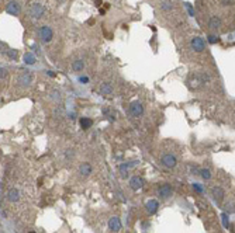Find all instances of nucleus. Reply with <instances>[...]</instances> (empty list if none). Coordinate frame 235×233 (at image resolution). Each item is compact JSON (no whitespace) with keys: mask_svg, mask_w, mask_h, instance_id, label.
Wrapping results in <instances>:
<instances>
[{"mask_svg":"<svg viewBox=\"0 0 235 233\" xmlns=\"http://www.w3.org/2000/svg\"><path fill=\"white\" fill-rule=\"evenodd\" d=\"M38 34H40V38L42 42H49V41L52 40V37H54V33H52L51 27L48 26H42L40 28V31H38Z\"/></svg>","mask_w":235,"mask_h":233,"instance_id":"nucleus-1","label":"nucleus"},{"mask_svg":"<svg viewBox=\"0 0 235 233\" xmlns=\"http://www.w3.org/2000/svg\"><path fill=\"white\" fill-rule=\"evenodd\" d=\"M161 163L163 164V166H166V167L172 169L177 164V160H176V157L173 156V155H170V153H165V155H162V157H161Z\"/></svg>","mask_w":235,"mask_h":233,"instance_id":"nucleus-2","label":"nucleus"},{"mask_svg":"<svg viewBox=\"0 0 235 233\" xmlns=\"http://www.w3.org/2000/svg\"><path fill=\"white\" fill-rule=\"evenodd\" d=\"M128 113L131 114L132 117H141L144 113V107L140 101H134L130 104V108H128Z\"/></svg>","mask_w":235,"mask_h":233,"instance_id":"nucleus-3","label":"nucleus"},{"mask_svg":"<svg viewBox=\"0 0 235 233\" xmlns=\"http://www.w3.org/2000/svg\"><path fill=\"white\" fill-rule=\"evenodd\" d=\"M30 16H31V18H34V20L41 18L44 16V7L38 3H34L33 6H31V9H30Z\"/></svg>","mask_w":235,"mask_h":233,"instance_id":"nucleus-4","label":"nucleus"},{"mask_svg":"<svg viewBox=\"0 0 235 233\" xmlns=\"http://www.w3.org/2000/svg\"><path fill=\"white\" fill-rule=\"evenodd\" d=\"M19 83H20V86H23V87H28L30 84L33 83V75H31L28 70L23 72L19 76Z\"/></svg>","mask_w":235,"mask_h":233,"instance_id":"nucleus-5","label":"nucleus"},{"mask_svg":"<svg viewBox=\"0 0 235 233\" xmlns=\"http://www.w3.org/2000/svg\"><path fill=\"white\" fill-rule=\"evenodd\" d=\"M158 194L161 195L162 200H168V198L172 197V187L169 184H163L158 188Z\"/></svg>","mask_w":235,"mask_h":233,"instance_id":"nucleus-6","label":"nucleus"},{"mask_svg":"<svg viewBox=\"0 0 235 233\" xmlns=\"http://www.w3.org/2000/svg\"><path fill=\"white\" fill-rule=\"evenodd\" d=\"M191 48H193L196 52H203L204 51L206 44H204L203 38H200V37H194V38L191 40Z\"/></svg>","mask_w":235,"mask_h":233,"instance_id":"nucleus-7","label":"nucleus"},{"mask_svg":"<svg viewBox=\"0 0 235 233\" xmlns=\"http://www.w3.org/2000/svg\"><path fill=\"white\" fill-rule=\"evenodd\" d=\"M144 186V180L141 179L140 176H134V177H131L130 179V187H131L132 190H141Z\"/></svg>","mask_w":235,"mask_h":233,"instance_id":"nucleus-8","label":"nucleus"},{"mask_svg":"<svg viewBox=\"0 0 235 233\" xmlns=\"http://www.w3.org/2000/svg\"><path fill=\"white\" fill-rule=\"evenodd\" d=\"M109 228H110L111 232H118V230L121 229V221H120V218H117V216L110 218V221H109Z\"/></svg>","mask_w":235,"mask_h":233,"instance_id":"nucleus-9","label":"nucleus"},{"mask_svg":"<svg viewBox=\"0 0 235 233\" xmlns=\"http://www.w3.org/2000/svg\"><path fill=\"white\" fill-rule=\"evenodd\" d=\"M6 11L11 16H17L20 13V6L17 2H10V3L6 6Z\"/></svg>","mask_w":235,"mask_h":233,"instance_id":"nucleus-10","label":"nucleus"},{"mask_svg":"<svg viewBox=\"0 0 235 233\" xmlns=\"http://www.w3.org/2000/svg\"><path fill=\"white\" fill-rule=\"evenodd\" d=\"M158 207H159L158 200H149V201H147V204H145V209H147L149 214H155V212L158 211Z\"/></svg>","mask_w":235,"mask_h":233,"instance_id":"nucleus-11","label":"nucleus"},{"mask_svg":"<svg viewBox=\"0 0 235 233\" xmlns=\"http://www.w3.org/2000/svg\"><path fill=\"white\" fill-rule=\"evenodd\" d=\"M211 194H213L214 200H215L217 202L223 201V198H224V190L221 188V187H214V188L211 190Z\"/></svg>","mask_w":235,"mask_h":233,"instance_id":"nucleus-12","label":"nucleus"},{"mask_svg":"<svg viewBox=\"0 0 235 233\" xmlns=\"http://www.w3.org/2000/svg\"><path fill=\"white\" fill-rule=\"evenodd\" d=\"M79 171H80V174H82V176L87 177V176L92 174L93 169H92V166H90L89 163H82L80 166H79Z\"/></svg>","mask_w":235,"mask_h":233,"instance_id":"nucleus-13","label":"nucleus"},{"mask_svg":"<svg viewBox=\"0 0 235 233\" xmlns=\"http://www.w3.org/2000/svg\"><path fill=\"white\" fill-rule=\"evenodd\" d=\"M19 198H20V191L17 188H11L7 193V200L10 201V202H17Z\"/></svg>","mask_w":235,"mask_h":233,"instance_id":"nucleus-14","label":"nucleus"},{"mask_svg":"<svg viewBox=\"0 0 235 233\" xmlns=\"http://www.w3.org/2000/svg\"><path fill=\"white\" fill-rule=\"evenodd\" d=\"M100 93L101 94H106V96H109V94H111L113 93V86H111L110 83H103L101 86H100Z\"/></svg>","mask_w":235,"mask_h":233,"instance_id":"nucleus-15","label":"nucleus"},{"mask_svg":"<svg viewBox=\"0 0 235 233\" xmlns=\"http://www.w3.org/2000/svg\"><path fill=\"white\" fill-rule=\"evenodd\" d=\"M83 68H85V63H83L82 59H77V61H75V62L72 63V69H73L75 72H82Z\"/></svg>","mask_w":235,"mask_h":233,"instance_id":"nucleus-16","label":"nucleus"},{"mask_svg":"<svg viewBox=\"0 0 235 233\" xmlns=\"http://www.w3.org/2000/svg\"><path fill=\"white\" fill-rule=\"evenodd\" d=\"M208 26L211 27L213 30H217V28H220V26H221V20L218 17H211L210 18V23H208Z\"/></svg>","mask_w":235,"mask_h":233,"instance_id":"nucleus-17","label":"nucleus"},{"mask_svg":"<svg viewBox=\"0 0 235 233\" xmlns=\"http://www.w3.org/2000/svg\"><path fill=\"white\" fill-rule=\"evenodd\" d=\"M34 62H35V55L27 52V54L24 55V63H27V65H33Z\"/></svg>","mask_w":235,"mask_h":233,"instance_id":"nucleus-18","label":"nucleus"},{"mask_svg":"<svg viewBox=\"0 0 235 233\" xmlns=\"http://www.w3.org/2000/svg\"><path fill=\"white\" fill-rule=\"evenodd\" d=\"M93 124V121L90 120V118H82L80 120V127L83 128V129H87V128H90Z\"/></svg>","mask_w":235,"mask_h":233,"instance_id":"nucleus-19","label":"nucleus"},{"mask_svg":"<svg viewBox=\"0 0 235 233\" xmlns=\"http://www.w3.org/2000/svg\"><path fill=\"white\" fill-rule=\"evenodd\" d=\"M161 9L162 10H165V11L172 10V3H170V2H163V3L161 4Z\"/></svg>","mask_w":235,"mask_h":233,"instance_id":"nucleus-20","label":"nucleus"},{"mask_svg":"<svg viewBox=\"0 0 235 233\" xmlns=\"http://www.w3.org/2000/svg\"><path fill=\"white\" fill-rule=\"evenodd\" d=\"M200 173H201V177H203V179H206V180H208L210 177H211V173H210L208 169H203Z\"/></svg>","mask_w":235,"mask_h":233,"instance_id":"nucleus-21","label":"nucleus"},{"mask_svg":"<svg viewBox=\"0 0 235 233\" xmlns=\"http://www.w3.org/2000/svg\"><path fill=\"white\" fill-rule=\"evenodd\" d=\"M221 219H223V225H224V228H228V216H227V214H223L221 215Z\"/></svg>","mask_w":235,"mask_h":233,"instance_id":"nucleus-22","label":"nucleus"},{"mask_svg":"<svg viewBox=\"0 0 235 233\" xmlns=\"http://www.w3.org/2000/svg\"><path fill=\"white\" fill-rule=\"evenodd\" d=\"M7 55H9V56H10V58H17V52H16V51H13V49H9V51H7Z\"/></svg>","mask_w":235,"mask_h":233,"instance_id":"nucleus-23","label":"nucleus"},{"mask_svg":"<svg viewBox=\"0 0 235 233\" xmlns=\"http://www.w3.org/2000/svg\"><path fill=\"white\" fill-rule=\"evenodd\" d=\"M217 41H218V38H217V37H214V35H210L208 37V42H210V44H215Z\"/></svg>","mask_w":235,"mask_h":233,"instance_id":"nucleus-24","label":"nucleus"},{"mask_svg":"<svg viewBox=\"0 0 235 233\" xmlns=\"http://www.w3.org/2000/svg\"><path fill=\"white\" fill-rule=\"evenodd\" d=\"M193 188H194L196 191H198V193H203V188L200 187V184H198V183H194V184H193Z\"/></svg>","mask_w":235,"mask_h":233,"instance_id":"nucleus-25","label":"nucleus"},{"mask_svg":"<svg viewBox=\"0 0 235 233\" xmlns=\"http://www.w3.org/2000/svg\"><path fill=\"white\" fill-rule=\"evenodd\" d=\"M221 3L224 4V6H231L234 3V0H221Z\"/></svg>","mask_w":235,"mask_h":233,"instance_id":"nucleus-26","label":"nucleus"},{"mask_svg":"<svg viewBox=\"0 0 235 233\" xmlns=\"http://www.w3.org/2000/svg\"><path fill=\"white\" fill-rule=\"evenodd\" d=\"M0 72H2V79H3V77H6V73H7L6 68H2V69H0Z\"/></svg>","mask_w":235,"mask_h":233,"instance_id":"nucleus-27","label":"nucleus"},{"mask_svg":"<svg viewBox=\"0 0 235 233\" xmlns=\"http://www.w3.org/2000/svg\"><path fill=\"white\" fill-rule=\"evenodd\" d=\"M79 80H80L82 83H87V82H89V79H87V77H86V76H82L80 79H79Z\"/></svg>","mask_w":235,"mask_h":233,"instance_id":"nucleus-28","label":"nucleus"},{"mask_svg":"<svg viewBox=\"0 0 235 233\" xmlns=\"http://www.w3.org/2000/svg\"><path fill=\"white\" fill-rule=\"evenodd\" d=\"M186 6H187V10H189V13H190L191 16H193V9H191V6H190V4H189V3L186 4Z\"/></svg>","mask_w":235,"mask_h":233,"instance_id":"nucleus-29","label":"nucleus"},{"mask_svg":"<svg viewBox=\"0 0 235 233\" xmlns=\"http://www.w3.org/2000/svg\"><path fill=\"white\" fill-rule=\"evenodd\" d=\"M51 97H52V99H58V91H54V93H52V96H51Z\"/></svg>","mask_w":235,"mask_h":233,"instance_id":"nucleus-30","label":"nucleus"},{"mask_svg":"<svg viewBox=\"0 0 235 233\" xmlns=\"http://www.w3.org/2000/svg\"><path fill=\"white\" fill-rule=\"evenodd\" d=\"M28 233H35V232H28Z\"/></svg>","mask_w":235,"mask_h":233,"instance_id":"nucleus-31","label":"nucleus"}]
</instances>
